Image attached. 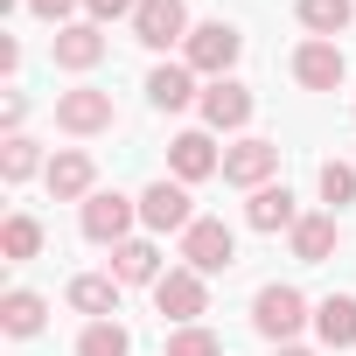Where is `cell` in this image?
I'll list each match as a JSON object with an SVG mask.
<instances>
[{"label":"cell","mask_w":356,"mask_h":356,"mask_svg":"<svg viewBox=\"0 0 356 356\" xmlns=\"http://www.w3.org/2000/svg\"><path fill=\"white\" fill-rule=\"evenodd\" d=\"M245 224H252V231H266V238H273V231H293V224H300V210H293V189H286V182H266V189H252V203H245Z\"/></svg>","instance_id":"ac0fdd59"},{"label":"cell","mask_w":356,"mask_h":356,"mask_svg":"<svg viewBox=\"0 0 356 356\" xmlns=\"http://www.w3.org/2000/svg\"><path fill=\"white\" fill-rule=\"evenodd\" d=\"M112 91H98V84H77V91H63L56 98V126L70 133V140H98V133H112Z\"/></svg>","instance_id":"5b68a950"},{"label":"cell","mask_w":356,"mask_h":356,"mask_svg":"<svg viewBox=\"0 0 356 356\" xmlns=\"http://www.w3.org/2000/svg\"><path fill=\"white\" fill-rule=\"evenodd\" d=\"M15 70H22V42H15V35H0V77H15Z\"/></svg>","instance_id":"4dcf8cb0"},{"label":"cell","mask_w":356,"mask_h":356,"mask_svg":"<svg viewBox=\"0 0 356 356\" xmlns=\"http://www.w3.org/2000/svg\"><path fill=\"white\" fill-rule=\"evenodd\" d=\"M49 56H56V70H98L105 63V29L98 22H70V29H56L49 35Z\"/></svg>","instance_id":"5bb4252c"},{"label":"cell","mask_w":356,"mask_h":356,"mask_svg":"<svg viewBox=\"0 0 356 356\" xmlns=\"http://www.w3.org/2000/svg\"><path fill=\"white\" fill-rule=\"evenodd\" d=\"M22 119H29V98H22V91H8V98H0V133L15 140V133H22Z\"/></svg>","instance_id":"f546056e"},{"label":"cell","mask_w":356,"mask_h":356,"mask_svg":"<svg viewBox=\"0 0 356 356\" xmlns=\"http://www.w3.org/2000/svg\"><path fill=\"white\" fill-rule=\"evenodd\" d=\"M77 224H84V238L91 245H126L133 238V224H140V196H119V189H98L84 210H77Z\"/></svg>","instance_id":"3957f363"},{"label":"cell","mask_w":356,"mask_h":356,"mask_svg":"<svg viewBox=\"0 0 356 356\" xmlns=\"http://www.w3.org/2000/svg\"><path fill=\"white\" fill-rule=\"evenodd\" d=\"M29 175H49L42 147H35L29 133H15V140H0V182H8V189H22Z\"/></svg>","instance_id":"7402d4cb"},{"label":"cell","mask_w":356,"mask_h":356,"mask_svg":"<svg viewBox=\"0 0 356 356\" xmlns=\"http://www.w3.org/2000/svg\"><path fill=\"white\" fill-rule=\"evenodd\" d=\"M161 245L154 238H126V245H112V280L119 286H161Z\"/></svg>","instance_id":"2e32d148"},{"label":"cell","mask_w":356,"mask_h":356,"mask_svg":"<svg viewBox=\"0 0 356 356\" xmlns=\"http://www.w3.org/2000/svg\"><path fill=\"white\" fill-rule=\"evenodd\" d=\"M203 126L210 133H245L252 126V91L238 84V77H217V84H203Z\"/></svg>","instance_id":"4fadbf2b"},{"label":"cell","mask_w":356,"mask_h":356,"mask_svg":"<svg viewBox=\"0 0 356 356\" xmlns=\"http://www.w3.org/2000/svg\"><path fill=\"white\" fill-rule=\"evenodd\" d=\"M42 321H49V300H42V293H29V286H8V293H0V328H8L15 342L42 335Z\"/></svg>","instance_id":"d6986e66"},{"label":"cell","mask_w":356,"mask_h":356,"mask_svg":"<svg viewBox=\"0 0 356 356\" xmlns=\"http://www.w3.org/2000/svg\"><path fill=\"white\" fill-rule=\"evenodd\" d=\"M77 8H84V0H29V15H42V22H56V29H70Z\"/></svg>","instance_id":"f1b7e54d"},{"label":"cell","mask_w":356,"mask_h":356,"mask_svg":"<svg viewBox=\"0 0 356 356\" xmlns=\"http://www.w3.org/2000/svg\"><path fill=\"white\" fill-rule=\"evenodd\" d=\"M314 335H321L328 349H356V300H349V293L314 300Z\"/></svg>","instance_id":"44dd1931"},{"label":"cell","mask_w":356,"mask_h":356,"mask_svg":"<svg viewBox=\"0 0 356 356\" xmlns=\"http://www.w3.org/2000/svg\"><path fill=\"white\" fill-rule=\"evenodd\" d=\"M77 356H133V335H126V321H91V328L77 335Z\"/></svg>","instance_id":"d4e9b609"},{"label":"cell","mask_w":356,"mask_h":356,"mask_svg":"<svg viewBox=\"0 0 356 356\" xmlns=\"http://www.w3.org/2000/svg\"><path fill=\"white\" fill-rule=\"evenodd\" d=\"M63 300H70L77 314H91V321H112V314H119V280H112V273H77Z\"/></svg>","instance_id":"ffe728a7"},{"label":"cell","mask_w":356,"mask_h":356,"mask_svg":"<svg viewBox=\"0 0 356 356\" xmlns=\"http://www.w3.org/2000/svg\"><path fill=\"white\" fill-rule=\"evenodd\" d=\"M321 203L328 210H349L356 203V168L349 161H321Z\"/></svg>","instance_id":"484cf974"},{"label":"cell","mask_w":356,"mask_h":356,"mask_svg":"<svg viewBox=\"0 0 356 356\" xmlns=\"http://www.w3.org/2000/svg\"><path fill=\"white\" fill-rule=\"evenodd\" d=\"M280 175V140H238V147H224V182L231 189H266Z\"/></svg>","instance_id":"9c48e42d"},{"label":"cell","mask_w":356,"mask_h":356,"mask_svg":"<svg viewBox=\"0 0 356 356\" xmlns=\"http://www.w3.org/2000/svg\"><path fill=\"white\" fill-rule=\"evenodd\" d=\"M273 356H314V349H300V342H280V349H273Z\"/></svg>","instance_id":"1f68e13d"},{"label":"cell","mask_w":356,"mask_h":356,"mask_svg":"<svg viewBox=\"0 0 356 356\" xmlns=\"http://www.w3.org/2000/svg\"><path fill=\"white\" fill-rule=\"evenodd\" d=\"M84 15H91L98 29H105V22H133V15H140V0H84Z\"/></svg>","instance_id":"83f0119b"},{"label":"cell","mask_w":356,"mask_h":356,"mask_svg":"<svg viewBox=\"0 0 356 356\" xmlns=\"http://www.w3.org/2000/svg\"><path fill=\"white\" fill-rule=\"evenodd\" d=\"M168 356H224V342H217L203 321H189V328H175V335H168Z\"/></svg>","instance_id":"4316f807"},{"label":"cell","mask_w":356,"mask_h":356,"mask_svg":"<svg viewBox=\"0 0 356 356\" xmlns=\"http://www.w3.org/2000/svg\"><path fill=\"white\" fill-rule=\"evenodd\" d=\"M140 224L154 231V238H182L189 224H196V210H189V182H147L140 189Z\"/></svg>","instance_id":"52a82bcc"},{"label":"cell","mask_w":356,"mask_h":356,"mask_svg":"<svg viewBox=\"0 0 356 356\" xmlns=\"http://www.w3.org/2000/svg\"><path fill=\"white\" fill-rule=\"evenodd\" d=\"M293 15H300V29H307V35L335 42V35L349 29V15H356V0H293Z\"/></svg>","instance_id":"603a6c76"},{"label":"cell","mask_w":356,"mask_h":356,"mask_svg":"<svg viewBox=\"0 0 356 356\" xmlns=\"http://www.w3.org/2000/svg\"><path fill=\"white\" fill-rule=\"evenodd\" d=\"M286 245H293V259H300V266H328V252L342 245V231H335V210H307V217L286 231Z\"/></svg>","instance_id":"9a60e30c"},{"label":"cell","mask_w":356,"mask_h":356,"mask_svg":"<svg viewBox=\"0 0 356 356\" xmlns=\"http://www.w3.org/2000/svg\"><path fill=\"white\" fill-rule=\"evenodd\" d=\"M133 42H147V49L189 42V0H140V15H133Z\"/></svg>","instance_id":"7c38bea8"},{"label":"cell","mask_w":356,"mask_h":356,"mask_svg":"<svg viewBox=\"0 0 356 356\" xmlns=\"http://www.w3.org/2000/svg\"><path fill=\"white\" fill-rule=\"evenodd\" d=\"M203 91H196V70L189 63H154L147 70V105L154 112H182V105H196Z\"/></svg>","instance_id":"e0dca14e"},{"label":"cell","mask_w":356,"mask_h":356,"mask_svg":"<svg viewBox=\"0 0 356 356\" xmlns=\"http://www.w3.org/2000/svg\"><path fill=\"white\" fill-rule=\"evenodd\" d=\"M245 56V35L231 29V22H203V29H189V42H182V63L196 70V77H231V63Z\"/></svg>","instance_id":"7a4b0ae2"},{"label":"cell","mask_w":356,"mask_h":356,"mask_svg":"<svg viewBox=\"0 0 356 356\" xmlns=\"http://www.w3.org/2000/svg\"><path fill=\"white\" fill-rule=\"evenodd\" d=\"M154 307H161V321H175V328H189L196 314H210V286H203V273L168 266L161 286H154Z\"/></svg>","instance_id":"8992f818"},{"label":"cell","mask_w":356,"mask_h":356,"mask_svg":"<svg viewBox=\"0 0 356 356\" xmlns=\"http://www.w3.org/2000/svg\"><path fill=\"white\" fill-rule=\"evenodd\" d=\"M293 77H300V91H342V77H349V56H342V42H321V35H307V42L293 49Z\"/></svg>","instance_id":"8fae6325"},{"label":"cell","mask_w":356,"mask_h":356,"mask_svg":"<svg viewBox=\"0 0 356 356\" xmlns=\"http://www.w3.org/2000/svg\"><path fill=\"white\" fill-rule=\"evenodd\" d=\"M42 182H49L56 203H91V196H98V161H91L84 147H56Z\"/></svg>","instance_id":"ba28073f"},{"label":"cell","mask_w":356,"mask_h":356,"mask_svg":"<svg viewBox=\"0 0 356 356\" xmlns=\"http://www.w3.org/2000/svg\"><path fill=\"white\" fill-rule=\"evenodd\" d=\"M168 168H175V182H210V175H224V154H217L210 126L175 133V140H168Z\"/></svg>","instance_id":"30bf717a"},{"label":"cell","mask_w":356,"mask_h":356,"mask_svg":"<svg viewBox=\"0 0 356 356\" xmlns=\"http://www.w3.org/2000/svg\"><path fill=\"white\" fill-rule=\"evenodd\" d=\"M42 252V224L29 217V210H15L8 224H0V259H15V266H29Z\"/></svg>","instance_id":"cb8c5ba5"},{"label":"cell","mask_w":356,"mask_h":356,"mask_svg":"<svg viewBox=\"0 0 356 356\" xmlns=\"http://www.w3.org/2000/svg\"><path fill=\"white\" fill-rule=\"evenodd\" d=\"M182 266L203 273V280H210V273H231V266H238V238H231V224H224V217H196V224L182 231Z\"/></svg>","instance_id":"277c9868"},{"label":"cell","mask_w":356,"mask_h":356,"mask_svg":"<svg viewBox=\"0 0 356 356\" xmlns=\"http://www.w3.org/2000/svg\"><path fill=\"white\" fill-rule=\"evenodd\" d=\"M307 321H314V307H307V293H300V286H280V280H273V286H259V293H252V328H259L273 349H280V342H293Z\"/></svg>","instance_id":"6da1fadb"}]
</instances>
